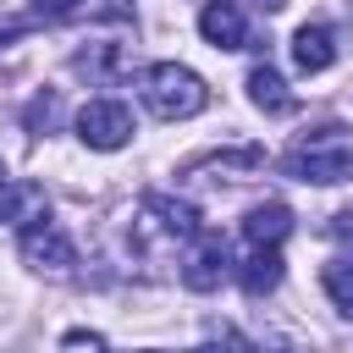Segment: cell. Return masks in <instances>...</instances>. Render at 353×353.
<instances>
[{"label": "cell", "mask_w": 353, "mask_h": 353, "mask_svg": "<svg viewBox=\"0 0 353 353\" xmlns=\"http://www.w3.org/2000/svg\"><path fill=\"white\" fill-rule=\"evenodd\" d=\"M199 33H204V44H215V50H243V44H248V22H243L237 0H210V6L199 11Z\"/></svg>", "instance_id": "cell-7"}, {"label": "cell", "mask_w": 353, "mask_h": 353, "mask_svg": "<svg viewBox=\"0 0 353 353\" xmlns=\"http://www.w3.org/2000/svg\"><path fill=\"white\" fill-rule=\"evenodd\" d=\"M248 99L265 110V116H287L298 99L287 94V83H281V72L270 66V61H259V66H248Z\"/></svg>", "instance_id": "cell-11"}, {"label": "cell", "mask_w": 353, "mask_h": 353, "mask_svg": "<svg viewBox=\"0 0 353 353\" xmlns=\"http://www.w3.org/2000/svg\"><path fill=\"white\" fill-rule=\"evenodd\" d=\"M287 232H292V210L276 204V199H265V204H254V210L243 215V237H248V248H276Z\"/></svg>", "instance_id": "cell-8"}, {"label": "cell", "mask_w": 353, "mask_h": 353, "mask_svg": "<svg viewBox=\"0 0 353 353\" xmlns=\"http://www.w3.org/2000/svg\"><path fill=\"white\" fill-rule=\"evenodd\" d=\"M132 237H138L143 248H154V243H160V248H176V243L199 237V210L182 204V199H171V193H149V199L138 204Z\"/></svg>", "instance_id": "cell-3"}, {"label": "cell", "mask_w": 353, "mask_h": 353, "mask_svg": "<svg viewBox=\"0 0 353 353\" xmlns=\"http://www.w3.org/2000/svg\"><path fill=\"white\" fill-rule=\"evenodd\" d=\"M77 138L88 149H121L132 138V110L121 99H88L77 110Z\"/></svg>", "instance_id": "cell-4"}, {"label": "cell", "mask_w": 353, "mask_h": 353, "mask_svg": "<svg viewBox=\"0 0 353 353\" xmlns=\"http://www.w3.org/2000/svg\"><path fill=\"white\" fill-rule=\"evenodd\" d=\"M0 182H6V165H0Z\"/></svg>", "instance_id": "cell-20"}, {"label": "cell", "mask_w": 353, "mask_h": 353, "mask_svg": "<svg viewBox=\"0 0 353 353\" xmlns=\"http://www.w3.org/2000/svg\"><path fill=\"white\" fill-rule=\"evenodd\" d=\"M331 232H336V237H347V243H353V204H347V210H336V215H331Z\"/></svg>", "instance_id": "cell-18"}, {"label": "cell", "mask_w": 353, "mask_h": 353, "mask_svg": "<svg viewBox=\"0 0 353 353\" xmlns=\"http://www.w3.org/2000/svg\"><path fill=\"white\" fill-rule=\"evenodd\" d=\"M237 281H243V292H276L281 287V254L276 248H248V259L237 265Z\"/></svg>", "instance_id": "cell-12"}, {"label": "cell", "mask_w": 353, "mask_h": 353, "mask_svg": "<svg viewBox=\"0 0 353 353\" xmlns=\"http://www.w3.org/2000/svg\"><path fill=\"white\" fill-rule=\"evenodd\" d=\"M226 276H232V254H226V243H221V237H199V248H193L188 265H182V287H193V292H215Z\"/></svg>", "instance_id": "cell-6"}, {"label": "cell", "mask_w": 353, "mask_h": 353, "mask_svg": "<svg viewBox=\"0 0 353 353\" xmlns=\"http://www.w3.org/2000/svg\"><path fill=\"white\" fill-rule=\"evenodd\" d=\"M72 72L77 77H88V83H116L121 72H127V44H88V50H77L72 55Z\"/></svg>", "instance_id": "cell-10"}, {"label": "cell", "mask_w": 353, "mask_h": 353, "mask_svg": "<svg viewBox=\"0 0 353 353\" xmlns=\"http://www.w3.org/2000/svg\"><path fill=\"white\" fill-rule=\"evenodd\" d=\"M61 347H66V353H105V336H94V331H66Z\"/></svg>", "instance_id": "cell-16"}, {"label": "cell", "mask_w": 353, "mask_h": 353, "mask_svg": "<svg viewBox=\"0 0 353 353\" xmlns=\"http://www.w3.org/2000/svg\"><path fill=\"white\" fill-rule=\"evenodd\" d=\"M22 259L33 270H66V265H77V248H72V237L55 221H33L22 232Z\"/></svg>", "instance_id": "cell-5"}, {"label": "cell", "mask_w": 353, "mask_h": 353, "mask_svg": "<svg viewBox=\"0 0 353 353\" xmlns=\"http://www.w3.org/2000/svg\"><path fill=\"white\" fill-rule=\"evenodd\" d=\"M292 61H298V72H325L336 61V33L325 22H303L292 33Z\"/></svg>", "instance_id": "cell-9"}, {"label": "cell", "mask_w": 353, "mask_h": 353, "mask_svg": "<svg viewBox=\"0 0 353 353\" xmlns=\"http://www.w3.org/2000/svg\"><path fill=\"white\" fill-rule=\"evenodd\" d=\"M0 221H44V188H33V182H0Z\"/></svg>", "instance_id": "cell-13"}, {"label": "cell", "mask_w": 353, "mask_h": 353, "mask_svg": "<svg viewBox=\"0 0 353 353\" xmlns=\"http://www.w3.org/2000/svg\"><path fill=\"white\" fill-rule=\"evenodd\" d=\"M77 6H83V0H33V11H39V17H50V22H55V17H72Z\"/></svg>", "instance_id": "cell-17"}, {"label": "cell", "mask_w": 353, "mask_h": 353, "mask_svg": "<svg viewBox=\"0 0 353 353\" xmlns=\"http://www.w3.org/2000/svg\"><path fill=\"white\" fill-rule=\"evenodd\" d=\"M265 353V347H259ZM270 353H309V347H298V342H270Z\"/></svg>", "instance_id": "cell-19"}, {"label": "cell", "mask_w": 353, "mask_h": 353, "mask_svg": "<svg viewBox=\"0 0 353 353\" xmlns=\"http://www.w3.org/2000/svg\"><path fill=\"white\" fill-rule=\"evenodd\" d=\"M138 94L143 105L160 116V121H188L210 105V88L193 66H176V61H154L143 77H138Z\"/></svg>", "instance_id": "cell-2"}, {"label": "cell", "mask_w": 353, "mask_h": 353, "mask_svg": "<svg viewBox=\"0 0 353 353\" xmlns=\"http://www.w3.org/2000/svg\"><path fill=\"white\" fill-rule=\"evenodd\" d=\"M281 171L298 176V182H347L353 176V132L342 127H320V132H303L287 154H281Z\"/></svg>", "instance_id": "cell-1"}, {"label": "cell", "mask_w": 353, "mask_h": 353, "mask_svg": "<svg viewBox=\"0 0 353 353\" xmlns=\"http://www.w3.org/2000/svg\"><path fill=\"white\" fill-rule=\"evenodd\" d=\"M320 281H325V292H331V303H336L342 314H353V259H325V270H320Z\"/></svg>", "instance_id": "cell-14"}, {"label": "cell", "mask_w": 353, "mask_h": 353, "mask_svg": "<svg viewBox=\"0 0 353 353\" xmlns=\"http://www.w3.org/2000/svg\"><path fill=\"white\" fill-rule=\"evenodd\" d=\"M55 110H61V105H55V94H33V99H28V110H22L28 132H44V127L55 121Z\"/></svg>", "instance_id": "cell-15"}]
</instances>
